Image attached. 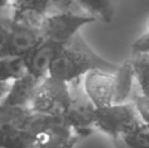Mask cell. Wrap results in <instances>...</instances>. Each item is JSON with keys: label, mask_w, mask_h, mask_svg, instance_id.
I'll list each match as a JSON object with an SVG mask.
<instances>
[{"label": "cell", "mask_w": 149, "mask_h": 148, "mask_svg": "<svg viewBox=\"0 0 149 148\" xmlns=\"http://www.w3.org/2000/svg\"><path fill=\"white\" fill-rule=\"evenodd\" d=\"M119 64L102 58L87 44L80 33L61 47L50 69L49 76L65 82L83 78L93 70L115 71Z\"/></svg>", "instance_id": "6da1fadb"}, {"label": "cell", "mask_w": 149, "mask_h": 148, "mask_svg": "<svg viewBox=\"0 0 149 148\" xmlns=\"http://www.w3.org/2000/svg\"><path fill=\"white\" fill-rule=\"evenodd\" d=\"M26 130L37 148H73L82 137L65 116L31 111Z\"/></svg>", "instance_id": "7a4b0ae2"}, {"label": "cell", "mask_w": 149, "mask_h": 148, "mask_svg": "<svg viewBox=\"0 0 149 148\" xmlns=\"http://www.w3.org/2000/svg\"><path fill=\"white\" fill-rule=\"evenodd\" d=\"M142 124L143 121L135 105L129 101L97 109L94 128L115 140L122 138Z\"/></svg>", "instance_id": "3957f363"}, {"label": "cell", "mask_w": 149, "mask_h": 148, "mask_svg": "<svg viewBox=\"0 0 149 148\" xmlns=\"http://www.w3.org/2000/svg\"><path fill=\"white\" fill-rule=\"evenodd\" d=\"M31 109L0 107V148H37L26 130Z\"/></svg>", "instance_id": "277c9868"}, {"label": "cell", "mask_w": 149, "mask_h": 148, "mask_svg": "<svg viewBox=\"0 0 149 148\" xmlns=\"http://www.w3.org/2000/svg\"><path fill=\"white\" fill-rule=\"evenodd\" d=\"M95 18L84 13L71 11H54L48 14L41 24L44 40L64 45L84 26L95 22Z\"/></svg>", "instance_id": "5b68a950"}, {"label": "cell", "mask_w": 149, "mask_h": 148, "mask_svg": "<svg viewBox=\"0 0 149 148\" xmlns=\"http://www.w3.org/2000/svg\"><path fill=\"white\" fill-rule=\"evenodd\" d=\"M70 103L68 82L48 76L40 83L31 104L35 113L65 116Z\"/></svg>", "instance_id": "8992f818"}, {"label": "cell", "mask_w": 149, "mask_h": 148, "mask_svg": "<svg viewBox=\"0 0 149 148\" xmlns=\"http://www.w3.org/2000/svg\"><path fill=\"white\" fill-rule=\"evenodd\" d=\"M70 103L65 115L68 122L80 134L81 137L88 135L94 128L97 108L90 99L83 86V78L69 83Z\"/></svg>", "instance_id": "52a82bcc"}, {"label": "cell", "mask_w": 149, "mask_h": 148, "mask_svg": "<svg viewBox=\"0 0 149 148\" xmlns=\"http://www.w3.org/2000/svg\"><path fill=\"white\" fill-rule=\"evenodd\" d=\"M119 67V66H118ZM116 70H93L83 77V86L97 109L116 104Z\"/></svg>", "instance_id": "ba28073f"}, {"label": "cell", "mask_w": 149, "mask_h": 148, "mask_svg": "<svg viewBox=\"0 0 149 148\" xmlns=\"http://www.w3.org/2000/svg\"><path fill=\"white\" fill-rule=\"evenodd\" d=\"M44 40L41 24L17 20L12 17L11 30L5 55L28 56Z\"/></svg>", "instance_id": "9c48e42d"}, {"label": "cell", "mask_w": 149, "mask_h": 148, "mask_svg": "<svg viewBox=\"0 0 149 148\" xmlns=\"http://www.w3.org/2000/svg\"><path fill=\"white\" fill-rule=\"evenodd\" d=\"M62 46L48 40H43L35 50L26 56L29 73L40 80H44L49 76L51 66Z\"/></svg>", "instance_id": "30bf717a"}, {"label": "cell", "mask_w": 149, "mask_h": 148, "mask_svg": "<svg viewBox=\"0 0 149 148\" xmlns=\"http://www.w3.org/2000/svg\"><path fill=\"white\" fill-rule=\"evenodd\" d=\"M42 81L28 72L24 77L11 83L2 106L31 109L33 97Z\"/></svg>", "instance_id": "8fae6325"}, {"label": "cell", "mask_w": 149, "mask_h": 148, "mask_svg": "<svg viewBox=\"0 0 149 148\" xmlns=\"http://www.w3.org/2000/svg\"><path fill=\"white\" fill-rule=\"evenodd\" d=\"M54 12L50 0H13L11 4L12 17L17 20L41 24L48 14Z\"/></svg>", "instance_id": "7c38bea8"}, {"label": "cell", "mask_w": 149, "mask_h": 148, "mask_svg": "<svg viewBox=\"0 0 149 148\" xmlns=\"http://www.w3.org/2000/svg\"><path fill=\"white\" fill-rule=\"evenodd\" d=\"M82 12L106 24L114 20L121 0H76Z\"/></svg>", "instance_id": "4fadbf2b"}, {"label": "cell", "mask_w": 149, "mask_h": 148, "mask_svg": "<svg viewBox=\"0 0 149 148\" xmlns=\"http://www.w3.org/2000/svg\"><path fill=\"white\" fill-rule=\"evenodd\" d=\"M28 73V64L24 56L6 55L0 57V80L14 82Z\"/></svg>", "instance_id": "5bb4252c"}, {"label": "cell", "mask_w": 149, "mask_h": 148, "mask_svg": "<svg viewBox=\"0 0 149 148\" xmlns=\"http://www.w3.org/2000/svg\"><path fill=\"white\" fill-rule=\"evenodd\" d=\"M129 60L133 66L137 89L149 94V53L133 54Z\"/></svg>", "instance_id": "9a60e30c"}, {"label": "cell", "mask_w": 149, "mask_h": 148, "mask_svg": "<svg viewBox=\"0 0 149 148\" xmlns=\"http://www.w3.org/2000/svg\"><path fill=\"white\" fill-rule=\"evenodd\" d=\"M118 140L126 148H149V126L143 123Z\"/></svg>", "instance_id": "2e32d148"}, {"label": "cell", "mask_w": 149, "mask_h": 148, "mask_svg": "<svg viewBox=\"0 0 149 148\" xmlns=\"http://www.w3.org/2000/svg\"><path fill=\"white\" fill-rule=\"evenodd\" d=\"M131 101L135 105L143 123L149 126V94H144L140 92L136 86L132 94Z\"/></svg>", "instance_id": "e0dca14e"}, {"label": "cell", "mask_w": 149, "mask_h": 148, "mask_svg": "<svg viewBox=\"0 0 149 148\" xmlns=\"http://www.w3.org/2000/svg\"><path fill=\"white\" fill-rule=\"evenodd\" d=\"M131 49L132 54L149 53V18L146 22V28L144 33L134 41Z\"/></svg>", "instance_id": "ac0fdd59"}, {"label": "cell", "mask_w": 149, "mask_h": 148, "mask_svg": "<svg viewBox=\"0 0 149 148\" xmlns=\"http://www.w3.org/2000/svg\"><path fill=\"white\" fill-rule=\"evenodd\" d=\"M50 1L53 5L54 11H71L84 13L77 4L76 0H50Z\"/></svg>", "instance_id": "d6986e66"}, {"label": "cell", "mask_w": 149, "mask_h": 148, "mask_svg": "<svg viewBox=\"0 0 149 148\" xmlns=\"http://www.w3.org/2000/svg\"><path fill=\"white\" fill-rule=\"evenodd\" d=\"M11 83L12 82H6V81L0 80V107L2 106L8 91H9Z\"/></svg>", "instance_id": "ffe728a7"}, {"label": "cell", "mask_w": 149, "mask_h": 148, "mask_svg": "<svg viewBox=\"0 0 149 148\" xmlns=\"http://www.w3.org/2000/svg\"><path fill=\"white\" fill-rule=\"evenodd\" d=\"M13 0H0V11H4L11 8V4Z\"/></svg>", "instance_id": "44dd1931"}, {"label": "cell", "mask_w": 149, "mask_h": 148, "mask_svg": "<svg viewBox=\"0 0 149 148\" xmlns=\"http://www.w3.org/2000/svg\"><path fill=\"white\" fill-rule=\"evenodd\" d=\"M114 142H115V146H116V148H126L124 146L123 143H122L120 140H118V139H115Z\"/></svg>", "instance_id": "7402d4cb"}]
</instances>
